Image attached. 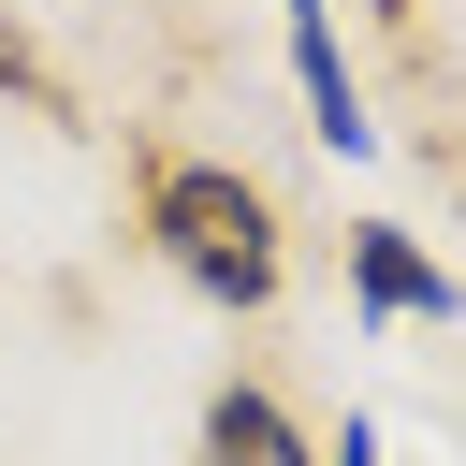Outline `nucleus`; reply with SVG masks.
I'll return each instance as SVG.
<instances>
[{
	"label": "nucleus",
	"mask_w": 466,
	"mask_h": 466,
	"mask_svg": "<svg viewBox=\"0 0 466 466\" xmlns=\"http://www.w3.org/2000/svg\"><path fill=\"white\" fill-rule=\"evenodd\" d=\"M146 248L175 262V291H204L233 320H262L291 291V233H277L262 175H233V160H146Z\"/></svg>",
	"instance_id": "f257e3e1"
},
{
	"label": "nucleus",
	"mask_w": 466,
	"mask_h": 466,
	"mask_svg": "<svg viewBox=\"0 0 466 466\" xmlns=\"http://www.w3.org/2000/svg\"><path fill=\"white\" fill-rule=\"evenodd\" d=\"M189 466H320V437L291 422V393H277V379H218V393H204V422H189Z\"/></svg>",
	"instance_id": "f03ea898"
},
{
	"label": "nucleus",
	"mask_w": 466,
	"mask_h": 466,
	"mask_svg": "<svg viewBox=\"0 0 466 466\" xmlns=\"http://www.w3.org/2000/svg\"><path fill=\"white\" fill-rule=\"evenodd\" d=\"M277 15H291V87H306V131H320L335 160H364V146H379V116H364V87H350L335 0H277Z\"/></svg>",
	"instance_id": "7ed1b4c3"
},
{
	"label": "nucleus",
	"mask_w": 466,
	"mask_h": 466,
	"mask_svg": "<svg viewBox=\"0 0 466 466\" xmlns=\"http://www.w3.org/2000/svg\"><path fill=\"white\" fill-rule=\"evenodd\" d=\"M350 291H364V320H466V277H437L393 218H364V233H350Z\"/></svg>",
	"instance_id": "20e7f679"
},
{
	"label": "nucleus",
	"mask_w": 466,
	"mask_h": 466,
	"mask_svg": "<svg viewBox=\"0 0 466 466\" xmlns=\"http://www.w3.org/2000/svg\"><path fill=\"white\" fill-rule=\"evenodd\" d=\"M0 87H15V102H29V116H73V87H58V73H44V58H29V44H15V29H0Z\"/></svg>",
	"instance_id": "39448f33"
},
{
	"label": "nucleus",
	"mask_w": 466,
	"mask_h": 466,
	"mask_svg": "<svg viewBox=\"0 0 466 466\" xmlns=\"http://www.w3.org/2000/svg\"><path fill=\"white\" fill-rule=\"evenodd\" d=\"M320 466H379V422H364V408H350V422H335V437H320Z\"/></svg>",
	"instance_id": "423d86ee"
}]
</instances>
